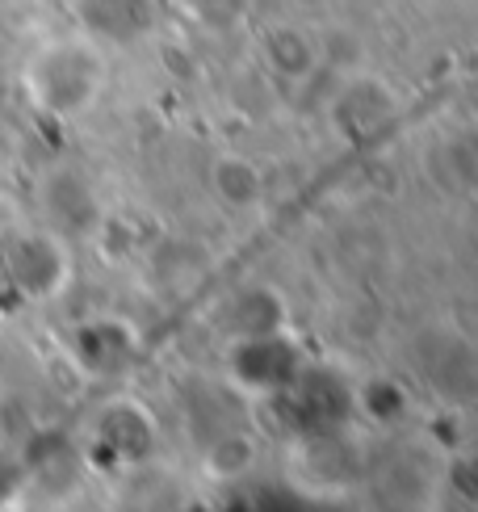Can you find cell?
I'll list each match as a JSON object with an SVG mask.
<instances>
[{
  "mask_svg": "<svg viewBox=\"0 0 478 512\" xmlns=\"http://www.w3.org/2000/svg\"><path fill=\"white\" fill-rule=\"evenodd\" d=\"M105 59L84 38H55L26 63V93L38 110L55 118H76L101 97Z\"/></svg>",
  "mask_w": 478,
  "mask_h": 512,
  "instance_id": "6da1fadb",
  "label": "cell"
},
{
  "mask_svg": "<svg viewBox=\"0 0 478 512\" xmlns=\"http://www.w3.org/2000/svg\"><path fill=\"white\" fill-rule=\"evenodd\" d=\"M0 244H5V240H0Z\"/></svg>",
  "mask_w": 478,
  "mask_h": 512,
  "instance_id": "7a4b0ae2",
  "label": "cell"
}]
</instances>
